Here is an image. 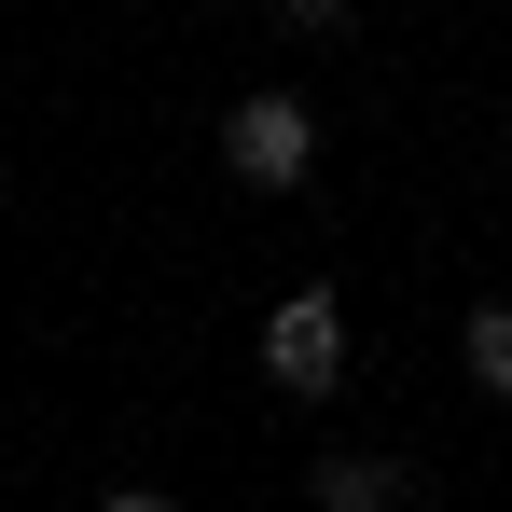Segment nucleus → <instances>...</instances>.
I'll return each instance as SVG.
<instances>
[{
  "label": "nucleus",
  "mask_w": 512,
  "mask_h": 512,
  "mask_svg": "<svg viewBox=\"0 0 512 512\" xmlns=\"http://www.w3.org/2000/svg\"><path fill=\"white\" fill-rule=\"evenodd\" d=\"M222 167L250 180V194H305V180H319V111H305L291 84L236 97V111H222Z\"/></svg>",
  "instance_id": "2"
},
{
  "label": "nucleus",
  "mask_w": 512,
  "mask_h": 512,
  "mask_svg": "<svg viewBox=\"0 0 512 512\" xmlns=\"http://www.w3.org/2000/svg\"><path fill=\"white\" fill-rule=\"evenodd\" d=\"M457 360H471V388H485V402H512V305H471Z\"/></svg>",
  "instance_id": "4"
},
{
  "label": "nucleus",
  "mask_w": 512,
  "mask_h": 512,
  "mask_svg": "<svg viewBox=\"0 0 512 512\" xmlns=\"http://www.w3.org/2000/svg\"><path fill=\"white\" fill-rule=\"evenodd\" d=\"M97 512H180L167 485H97Z\"/></svg>",
  "instance_id": "6"
},
{
  "label": "nucleus",
  "mask_w": 512,
  "mask_h": 512,
  "mask_svg": "<svg viewBox=\"0 0 512 512\" xmlns=\"http://www.w3.org/2000/svg\"><path fill=\"white\" fill-rule=\"evenodd\" d=\"M263 388H277V402H333L346 388V305L319 291V277L263 305Z\"/></svg>",
  "instance_id": "1"
},
{
  "label": "nucleus",
  "mask_w": 512,
  "mask_h": 512,
  "mask_svg": "<svg viewBox=\"0 0 512 512\" xmlns=\"http://www.w3.org/2000/svg\"><path fill=\"white\" fill-rule=\"evenodd\" d=\"M305 499H319V512H416V471L374 457V443H333V457L305 471Z\"/></svg>",
  "instance_id": "3"
},
{
  "label": "nucleus",
  "mask_w": 512,
  "mask_h": 512,
  "mask_svg": "<svg viewBox=\"0 0 512 512\" xmlns=\"http://www.w3.org/2000/svg\"><path fill=\"white\" fill-rule=\"evenodd\" d=\"M263 14H277V28H305V42H346V14H360V0H263Z\"/></svg>",
  "instance_id": "5"
}]
</instances>
